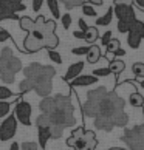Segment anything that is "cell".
Here are the masks:
<instances>
[{"mask_svg":"<svg viewBox=\"0 0 144 150\" xmlns=\"http://www.w3.org/2000/svg\"><path fill=\"white\" fill-rule=\"evenodd\" d=\"M82 139L85 141L88 150H95V149H96V146H98V139H96L95 133H93L92 130L84 132V135H82Z\"/></svg>","mask_w":144,"mask_h":150,"instance_id":"obj_17","label":"cell"},{"mask_svg":"<svg viewBox=\"0 0 144 150\" xmlns=\"http://www.w3.org/2000/svg\"><path fill=\"white\" fill-rule=\"evenodd\" d=\"M87 62L88 64H96L99 59H101V48L98 45H92L88 47V51H87Z\"/></svg>","mask_w":144,"mask_h":150,"instance_id":"obj_14","label":"cell"},{"mask_svg":"<svg viewBox=\"0 0 144 150\" xmlns=\"http://www.w3.org/2000/svg\"><path fill=\"white\" fill-rule=\"evenodd\" d=\"M60 20H62L64 30H68L70 25H71V16L70 14H64V16H60Z\"/></svg>","mask_w":144,"mask_h":150,"instance_id":"obj_40","label":"cell"},{"mask_svg":"<svg viewBox=\"0 0 144 150\" xmlns=\"http://www.w3.org/2000/svg\"><path fill=\"white\" fill-rule=\"evenodd\" d=\"M9 150H20V144L19 142H14L13 141V144L9 146Z\"/></svg>","mask_w":144,"mask_h":150,"instance_id":"obj_49","label":"cell"},{"mask_svg":"<svg viewBox=\"0 0 144 150\" xmlns=\"http://www.w3.org/2000/svg\"><path fill=\"white\" fill-rule=\"evenodd\" d=\"M54 99V107L47 116L51 121V124L59 125L62 129L74 125V107L71 104V96H64V94H56Z\"/></svg>","mask_w":144,"mask_h":150,"instance_id":"obj_2","label":"cell"},{"mask_svg":"<svg viewBox=\"0 0 144 150\" xmlns=\"http://www.w3.org/2000/svg\"><path fill=\"white\" fill-rule=\"evenodd\" d=\"M84 132H85V130L82 129V127H77V129H74L73 132H71V136L67 139L68 147H73V146H74V142H76L77 139H79V138H81L82 135H84Z\"/></svg>","mask_w":144,"mask_h":150,"instance_id":"obj_22","label":"cell"},{"mask_svg":"<svg viewBox=\"0 0 144 150\" xmlns=\"http://www.w3.org/2000/svg\"><path fill=\"white\" fill-rule=\"evenodd\" d=\"M121 141H124L129 150H144V124L124 130Z\"/></svg>","mask_w":144,"mask_h":150,"instance_id":"obj_6","label":"cell"},{"mask_svg":"<svg viewBox=\"0 0 144 150\" xmlns=\"http://www.w3.org/2000/svg\"><path fill=\"white\" fill-rule=\"evenodd\" d=\"M98 37H99L98 28H95V26H88V30L85 31V37H84V40H85V42H88V43H93Z\"/></svg>","mask_w":144,"mask_h":150,"instance_id":"obj_23","label":"cell"},{"mask_svg":"<svg viewBox=\"0 0 144 150\" xmlns=\"http://www.w3.org/2000/svg\"><path fill=\"white\" fill-rule=\"evenodd\" d=\"M23 74L26 79H30L34 87L37 84H42V82H50L53 81V77L56 76V70L51 65H42L37 62H33L28 67H25Z\"/></svg>","mask_w":144,"mask_h":150,"instance_id":"obj_5","label":"cell"},{"mask_svg":"<svg viewBox=\"0 0 144 150\" xmlns=\"http://www.w3.org/2000/svg\"><path fill=\"white\" fill-rule=\"evenodd\" d=\"M13 96H14V94H13V91H11L8 87L0 85V101H6V99L13 98Z\"/></svg>","mask_w":144,"mask_h":150,"instance_id":"obj_31","label":"cell"},{"mask_svg":"<svg viewBox=\"0 0 144 150\" xmlns=\"http://www.w3.org/2000/svg\"><path fill=\"white\" fill-rule=\"evenodd\" d=\"M47 5H48V9L51 11V14L54 16L56 19H60V13H59V3L57 0H47Z\"/></svg>","mask_w":144,"mask_h":150,"instance_id":"obj_28","label":"cell"},{"mask_svg":"<svg viewBox=\"0 0 144 150\" xmlns=\"http://www.w3.org/2000/svg\"><path fill=\"white\" fill-rule=\"evenodd\" d=\"M96 82H98V77L93 74H79L70 82V85L73 88L74 87H88V85H95Z\"/></svg>","mask_w":144,"mask_h":150,"instance_id":"obj_10","label":"cell"},{"mask_svg":"<svg viewBox=\"0 0 144 150\" xmlns=\"http://www.w3.org/2000/svg\"><path fill=\"white\" fill-rule=\"evenodd\" d=\"M118 48H119V40L118 39H112V40L109 42V45H107V51L109 53H115Z\"/></svg>","mask_w":144,"mask_h":150,"instance_id":"obj_39","label":"cell"},{"mask_svg":"<svg viewBox=\"0 0 144 150\" xmlns=\"http://www.w3.org/2000/svg\"><path fill=\"white\" fill-rule=\"evenodd\" d=\"M77 25H79V28H81L79 31H84V33H85V31L88 30V25L85 23L84 19H79V20H77Z\"/></svg>","mask_w":144,"mask_h":150,"instance_id":"obj_46","label":"cell"},{"mask_svg":"<svg viewBox=\"0 0 144 150\" xmlns=\"http://www.w3.org/2000/svg\"><path fill=\"white\" fill-rule=\"evenodd\" d=\"M73 149H74V150H88V149H87V144H85V141L82 139V136H81L79 139H77V141L74 142Z\"/></svg>","mask_w":144,"mask_h":150,"instance_id":"obj_43","label":"cell"},{"mask_svg":"<svg viewBox=\"0 0 144 150\" xmlns=\"http://www.w3.org/2000/svg\"><path fill=\"white\" fill-rule=\"evenodd\" d=\"M48 57H50V60H53L54 64H62V56L56 51V50H48Z\"/></svg>","mask_w":144,"mask_h":150,"instance_id":"obj_32","label":"cell"},{"mask_svg":"<svg viewBox=\"0 0 144 150\" xmlns=\"http://www.w3.org/2000/svg\"><path fill=\"white\" fill-rule=\"evenodd\" d=\"M130 30H133V31H136L138 34L141 36V39H144V23L141 20H136L135 23H133V26H132Z\"/></svg>","mask_w":144,"mask_h":150,"instance_id":"obj_36","label":"cell"},{"mask_svg":"<svg viewBox=\"0 0 144 150\" xmlns=\"http://www.w3.org/2000/svg\"><path fill=\"white\" fill-rule=\"evenodd\" d=\"M126 108V102L123 98H119L115 91L107 93V96L104 98V101L99 105V113L98 116H102V118H107L113 122V119L118 116L119 113H123Z\"/></svg>","mask_w":144,"mask_h":150,"instance_id":"obj_4","label":"cell"},{"mask_svg":"<svg viewBox=\"0 0 144 150\" xmlns=\"http://www.w3.org/2000/svg\"><path fill=\"white\" fill-rule=\"evenodd\" d=\"M113 16H115V14H113V8L110 6V8L107 9V13H106V14L96 19V25H98V26H107V25H110V23H112Z\"/></svg>","mask_w":144,"mask_h":150,"instance_id":"obj_19","label":"cell"},{"mask_svg":"<svg viewBox=\"0 0 144 150\" xmlns=\"http://www.w3.org/2000/svg\"><path fill=\"white\" fill-rule=\"evenodd\" d=\"M17 119H16L14 113L13 115H8L6 118L3 119V122L0 124V141L2 142H6L11 141L17 132Z\"/></svg>","mask_w":144,"mask_h":150,"instance_id":"obj_7","label":"cell"},{"mask_svg":"<svg viewBox=\"0 0 144 150\" xmlns=\"http://www.w3.org/2000/svg\"><path fill=\"white\" fill-rule=\"evenodd\" d=\"M51 90H53V82H51V81H50V82H42V84H37V85L34 87V91H36L40 98L50 96Z\"/></svg>","mask_w":144,"mask_h":150,"instance_id":"obj_15","label":"cell"},{"mask_svg":"<svg viewBox=\"0 0 144 150\" xmlns=\"http://www.w3.org/2000/svg\"><path fill=\"white\" fill-rule=\"evenodd\" d=\"M14 116L17 122L23 125H31V105L26 101H19L14 107Z\"/></svg>","mask_w":144,"mask_h":150,"instance_id":"obj_8","label":"cell"},{"mask_svg":"<svg viewBox=\"0 0 144 150\" xmlns=\"http://www.w3.org/2000/svg\"><path fill=\"white\" fill-rule=\"evenodd\" d=\"M129 102H130L132 107H143L144 105V98L138 91H135L129 96Z\"/></svg>","mask_w":144,"mask_h":150,"instance_id":"obj_24","label":"cell"},{"mask_svg":"<svg viewBox=\"0 0 144 150\" xmlns=\"http://www.w3.org/2000/svg\"><path fill=\"white\" fill-rule=\"evenodd\" d=\"M20 150H39V146H37V142L25 141L20 144Z\"/></svg>","mask_w":144,"mask_h":150,"instance_id":"obj_37","label":"cell"},{"mask_svg":"<svg viewBox=\"0 0 144 150\" xmlns=\"http://www.w3.org/2000/svg\"><path fill=\"white\" fill-rule=\"evenodd\" d=\"M84 62H74V64H71L68 67V70H67V73H65L64 76V81H73L74 77H77L81 73H82V70H84Z\"/></svg>","mask_w":144,"mask_h":150,"instance_id":"obj_12","label":"cell"},{"mask_svg":"<svg viewBox=\"0 0 144 150\" xmlns=\"http://www.w3.org/2000/svg\"><path fill=\"white\" fill-rule=\"evenodd\" d=\"M95 127L98 130H102V132H112L115 129L113 122L107 118H102V116H96L95 118Z\"/></svg>","mask_w":144,"mask_h":150,"instance_id":"obj_13","label":"cell"},{"mask_svg":"<svg viewBox=\"0 0 144 150\" xmlns=\"http://www.w3.org/2000/svg\"><path fill=\"white\" fill-rule=\"evenodd\" d=\"M31 90H34V84H33L30 79H26V77H25L23 81H20V84H19V91L20 93H28Z\"/></svg>","mask_w":144,"mask_h":150,"instance_id":"obj_26","label":"cell"},{"mask_svg":"<svg viewBox=\"0 0 144 150\" xmlns=\"http://www.w3.org/2000/svg\"><path fill=\"white\" fill-rule=\"evenodd\" d=\"M82 13H84L85 16H88V17H96V11L92 5H87V3L82 5Z\"/></svg>","mask_w":144,"mask_h":150,"instance_id":"obj_35","label":"cell"},{"mask_svg":"<svg viewBox=\"0 0 144 150\" xmlns=\"http://www.w3.org/2000/svg\"><path fill=\"white\" fill-rule=\"evenodd\" d=\"M60 2H62V5L67 9H73L76 6H82L85 0H60Z\"/></svg>","mask_w":144,"mask_h":150,"instance_id":"obj_29","label":"cell"},{"mask_svg":"<svg viewBox=\"0 0 144 150\" xmlns=\"http://www.w3.org/2000/svg\"><path fill=\"white\" fill-rule=\"evenodd\" d=\"M141 87H144V81H143V82H141Z\"/></svg>","mask_w":144,"mask_h":150,"instance_id":"obj_52","label":"cell"},{"mask_svg":"<svg viewBox=\"0 0 144 150\" xmlns=\"http://www.w3.org/2000/svg\"><path fill=\"white\" fill-rule=\"evenodd\" d=\"M127 43H129L130 48L136 50L138 47H140V43H141V36L138 34L136 31L130 30V31H129V37H127Z\"/></svg>","mask_w":144,"mask_h":150,"instance_id":"obj_21","label":"cell"},{"mask_svg":"<svg viewBox=\"0 0 144 150\" xmlns=\"http://www.w3.org/2000/svg\"><path fill=\"white\" fill-rule=\"evenodd\" d=\"M37 139H39V147L45 149L47 147V142L51 139L50 129H37Z\"/></svg>","mask_w":144,"mask_h":150,"instance_id":"obj_16","label":"cell"},{"mask_svg":"<svg viewBox=\"0 0 144 150\" xmlns=\"http://www.w3.org/2000/svg\"><path fill=\"white\" fill-rule=\"evenodd\" d=\"M127 122H129V115H127L126 112H123L113 119V125L115 127H126Z\"/></svg>","mask_w":144,"mask_h":150,"instance_id":"obj_25","label":"cell"},{"mask_svg":"<svg viewBox=\"0 0 144 150\" xmlns=\"http://www.w3.org/2000/svg\"><path fill=\"white\" fill-rule=\"evenodd\" d=\"M19 22H20V28L23 31H28V33L33 30V26H34V20L30 19V17H20Z\"/></svg>","mask_w":144,"mask_h":150,"instance_id":"obj_27","label":"cell"},{"mask_svg":"<svg viewBox=\"0 0 144 150\" xmlns=\"http://www.w3.org/2000/svg\"><path fill=\"white\" fill-rule=\"evenodd\" d=\"M132 71L136 77H144V64L143 62H135L132 65Z\"/></svg>","mask_w":144,"mask_h":150,"instance_id":"obj_30","label":"cell"},{"mask_svg":"<svg viewBox=\"0 0 144 150\" xmlns=\"http://www.w3.org/2000/svg\"><path fill=\"white\" fill-rule=\"evenodd\" d=\"M9 39H11V36L6 30H0V42H6Z\"/></svg>","mask_w":144,"mask_h":150,"instance_id":"obj_44","label":"cell"},{"mask_svg":"<svg viewBox=\"0 0 144 150\" xmlns=\"http://www.w3.org/2000/svg\"><path fill=\"white\" fill-rule=\"evenodd\" d=\"M23 0H0V8H3L8 13H19V11H25V5L22 3Z\"/></svg>","mask_w":144,"mask_h":150,"instance_id":"obj_11","label":"cell"},{"mask_svg":"<svg viewBox=\"0 0 144 150\" xmlns=\"http://www.w3.org/2000/svg\"><path fill=\"white\" fill-rule=\"evenodd\" d=\"M135 3H136L140 8H144V0H135Z\"/></svg>","mask_w":144,"mask_h":150,"instance_id":"obj_51","label":"cell"},{"mask_svg":"<svg viewBox=\"0 0 144 150\" xmlns=\"http://www.w3.org/2000/svg\"><path fill=\"white\" fill-rule=\"evenodd\" d=\"M9 108H11V104H9V102L0 101V118L8 116V115H9Z\"/></svg>","mask_w":144,"mask_h":150,"instance_id":"obj_33","label":"cell"},{"mask_svg":"<svg viewBox=\"0 0 144 150\" xmlns=\"http://www.w3.org/2000/svg\"><path fill=\"white\" fill-rule=\"evenodd\" d=\"M53 107H54V99H53L51 96L43 98L42 101H40V104H39V108H40V112H42L43 115H48V113L53 110Z\"/></svg>","mask_w":144,"mask_h":150,"instance_id":"obj_18","label":"cell"},{"mask_svg":"<svg viewBox=\"0 0 144 150\" xmlns=\"http://www.w3.org/2000/svg\"><path fill=\"white\" fill-rule=\"evenodd\" d=\"M87 51H88V47H76L71 50V53L74 56H84V54H87Z\"/></svg>","mask_w":144,"mask_h":150,"instance_id":"obj_42","label":"cell"},{"mask_svg":"<svg viewBox=\"0 0 144 150\" xmlns=\"http://www.w3.org/2000/svg\"><path fill=\"white\" fill-rule=\"evenodd\" d=\"M126 68V64H124V60H119V59H113V60H110V67H109V70L112 71L113 74H121L124 71Z\"/></svg>","mask_w":144,"mask_h":150,"instance_id":"obj_20","label":"cell"},{"mask_svg":"<svg viewBox=\"0 0 144 150\" xmlns=\"http://www.w3.org/2000/svg\"><path fill=\"white\" fill-rule=\"evenodd\" d=\"M73 36H74L76 39H82V40H84L85 33H84V31H74V33H73Z\"/></svg>","mask_w":144,"mask_h":150,"instance_id":"obj_48","label":"cell"},{"mask_svg":"<svg viewBox=\"0 0 144 150\" xmlns=\"http://www.w3.org/2000/svg\"><path fill=\"white\" fill-rule=\"evenodd\" d=\"M6 19H16V20H19V16L17 14H13V13H8V11H5L3 8H0V22L6 20Z\"/></svg>","mask_w":144,"mask_h":150,"instance_id":"obj_34","label":"cell"},{"mask_svg":"<svg viewBox=\"0 0 144 150\" xmlns=\"http://www.w3.org/2000/svg\"><path fill=\"white\" fill-rule=\"evenodd\" d=\"M42 3H43V0H33V11L37 13V11L42 8Z\"/></svg>","mask_w":144,"mask_h":150,"instance_id":"obj_45","label":"cell"},{"mask_svg":"<svg viewBox=\"0 0 144 150\" xmlns=\"http://www.w3.org/2000/svg\"><path fill=\"white\" fill-rule=\"evenodd\" d=\"M112 36H113V34H112V31H106V33L102 34V37H101V43H102L104 47H107V45H109V42L113 39Z\"/></svg>","mask_w":144,"mask_h":150,"instance_id":"obj_41","label":"cell"},{"mask_svg":"<svg viewBox=\"0 0 144 150\" xmlns=\"http://www.w3.org/2000/svg\"><path fill=\"white\" fill-rule=\"evenodd\" d=\"M20 70V59L14 56L11 48H3L0 53V81L5 84H13L16 79V73H19Z\"/></svg>","mask_w":144,"mask_h":150,"instance_id":"obj_3","label":"cell"},{"mask_svg":"<svg viewBox=\"0 0 144 150\" xmlns=\"http://www.w3.org/2000/svg\"><path fill=\"white\" fill-rule=\"evenodd\" d=\"M112 54H113V56H116V57H121V56H126V51H124L123 48H118V50H116L115 53H112Z\"/></svg>","mask_w":144,"mask_h":150,"instance_id":"obj_47","label":"cell"},{"mask_svg":"<svg viewBox=\"0 0 144 150\" xmlns=\"http://www.w3.org/2000/svg\"><path fill=\"white\" fill-rule=\"evenodd\" d=\"M110 73H112V71H110L109 68H96V70H93V76H96V77H106Z\"/></svg>","mask_w":144,"mask_h":150,"instance_id":"obj_38","label":"cell"},{"mask_svg":"<svg viewBox=\"0 0 144 150\" xmlns=\"http://www.w3.org/2000/svg\"><path fill=\"white\" fill-rule=\"evenodd\" d=\"M88 3H92V5H98V6H101V5L104 3V0H88Z\"/></svg>","mask_w":144,"mask_h":150,"instance_id":"obj_50","label":"cell"},{"mask_svg":"<svg viewBox=\"0 0 144 150\" xmlns=\"http://www.w3.org/2000/svg\"><path fill=\"white\" fill-rule=\"evenodd\" d=\"M56 30V22L54 20H45L43 16H39L34 20V26L25 37L23 48L28 53H36L42 48L54 50L59 45V39L54 34Z\"/></svg>","mask_w":144,"mask_h":150,"instance_id":"obj_1","label":"cell"},{"mask_svg":"<svg viewBox=\"0 0 144 150\" xmlns=\"http://www.w3.org/2000/svg\"><path fill=\"white\" fill-rule=\"evenodd\" d=\"M143 116H144V108H143Z\"/></svg>","mask_w":144,"mask_h":150,"instance_id":"obj_53","label":"cell"},{"mask_svg":"<svg viewBox=\"0 0 144 150\" xmlns=\"http://www.w3.org/2000/svg\"><path fill=\"white\" fill-rule=\"evenodd\" d=\"M113 14L118 17V20H126L129 23L133 25L136 22V17H135V11L130 5H126V3H116L113 6Z\"/></svg>","mask_w":144,"mask_h":150,"instance_id":"obj_9","label":"cell"}]
</instances>
